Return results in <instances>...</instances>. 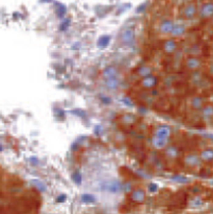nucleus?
Masks as SVG:
<instances>
[{"instance_id": "obj_26", "label": "nucleus", "mask_w": 213, "mask_h": 214, "mask_svg": "<svg viewBox=\"0 0 213 214\" xmlns=\"http://www.w3.org/2000/svg\"><path fill=\"white\" fill-rule=\"evenodd\" d=\"M0 150H2V146H1V145H0Z\"/></svg>"}, {"instance_id": "obj_24", "label": "nucleus", "mask_w": 213, "mask_h": 214, "mask_svg": "<svg viewBox=\"0 0 213 214\" xmlns=\"http://www.w3.org/2000/svg\"><path fill=\"white\" fill-rule=\"evenodd\" d=\"M100 100H101L104 103H111V99H110L108 96H107V98H106V96H101L100 97Z\"/></svg>"}, {"instance_id": "obj_6", "label": "nucleus", "mask_w": 213, "mask_h": 214, "mask_svg": "<svg viewBox=\"0 0 213 214\" xmlns=\"http://www.w3.org/2000/svg\"><path fill=\"white\" fill-rule=\"evenodd\" d=\"M195 12H197L195 6L193 5V4H188L184 9V11H183V16H184L186 19H192L195 15Z\"/></svg>"}, {"instance_id": "obj_9", "label": "nucleus", "mask_w": 213, "mask_h": 214, "mask_svg": "<svg viewBox=\"0 0 213 214\" xmlns=\"http://www.w3.org/2000/svg\"><path fill=\"white\" fill-rule=\"evenodd\" d=\"M185 31V27L182 25V24H175L173 23V27H172V30H171V35L173 37H180L184 33Z\"/></svg>"}, {"instance_id": "obj_7", "label": "nucleus", "mask_w": 213, "mask_h": 214, "mask_svg": "<svg viewBox=\"0 0 213 214\" xmlns=\"http://www.w3.org/2000/svg\"><path fill=\"white\" fill-rule=\"evenodd\" d=\"M132 198L135 202H143L145 198V192L142 189H136L132 192Z\"/></svg>"}, {"instance_id": "obj_25", "label": "nucleus", "mask_w": 213, "mask_h": 214, "mask_svg": "<svg viewBox=\"0 0 213 214\" xmlns=\"http://www.w3.org/2000/svg\"><path fill=\"white\" fill-rule=\"evenodd\" d=\"M66 201V195H61V196H59V198H57V202L58 203H62V202H65Z\"/></svg>"}, {"instance_id": "obj_23", "label": "nucleus", "mask_w": 213, "mask_h": 214, "mask_svg": "<svg viewBox=\"0 0 213 214\" xmlns=\"http://www.w3.org/2000/svg\"><path fill=\"white\" fill-rule=\"evenodd\" d=\"M70 25V19H66V20L63 22L62 24H61V26H60V30L61 31H64L66 30L68 28V26Z\"/></svg>"}, {"instance_id": "obj_16", "label": "nucleus", "mask_w": 213, "mask_h": 214, "mask_svg": "<svg viewBox=\"0 0 213 214\" xmlns=\"http://www.w3.org/2000/svg\"><path fill=\"white\" fill-rule=\"evenodd\" d=\"M55 13L59 18H63L66 14V6L64 4H60L59 3L57 6H55Z\"/></svg>"}, {"instance_id": "obj_2", "label": "nucleus", "mask_w": 213, "mask_h": 214, "mask_svg": "<svg viewBox=\"0 0 213 214\" xmlns=\"http://www.w3.org/2000/svg\"><path fill=\"white\" fill-rule=\"evenodd\" d=\"M173 27V22L170 20H164L161 22L160 24V31L164 35H168V33H171V30H172Z\"/></svg>"}, {"instance_id": "obj_8", "label": "nucleus", "mask_w": 213, "mask_h": 214, "mask_svg": "<svg viewBox=\"0 0 213 214\" xmlns=\"http://www.w3.org/2000/svg\"><path fill=\"white\" fill-rule=\"evenodd\" d=\"M169 135H170V128H167V126H160L156 132V136L166 138V139L169 138Z\"/></svg>"}, {"instance_id": "obj_5", "label": "nucleus", "mask_w": 213, "mask_h": 214, "mask_svg": "<svg viewBox=\"0 0 213 214\" xmlns=\"http://www.w3.org/2000/svg\"><path fill=\"white\" fill-rule=\"evenodd\" d=\"M117 74H118L117 69L113 66H108L106 69L102 71V76L105 77V79H112V77H116Z\"/></svg>"}, {"instance_id": "obj_19", "label": "nucleus", "mask_w": 213, "mask_h": 214, "mask_svg": "<svg viewBox=\"0 0 213 214\" xmlns=\"http://www.w3.org/2000/svg\"><path fill=\"white\" fill-rule=\"evenodd\" d=\"M82 201L84 202V203H94L95 202V198L94 195H92V194H84V195L82 196Z\"/></svg>"}, {"instance_id": "obj_4", "label": "nucleus", "mask_w": 213, "mask_h": 214, "mask_svg": "<svg viewBox=\"0 0 213 214\" xmlns=\"http://www.w3.org/2000/svg\"><path fill=\"white\" fill-rule=\"evenodd\" d=\"M156 84H157V79L155 76H151V75L145 76L141 82L142 87H144V88H146V89L154 88V87L156 86Z\"/></svg>"}, {"instance_id": "obj_1", "label": "nucleus", "mask_w": 213, "mask_h": 214, "mask_svg": "<svg viewBox=\"0 0 213 214\" xmlns=\"http://www.w3.org/2000/svg\"><path fill=\"white\" fill-rule=\"evenodd\" d=\"M119 39H120L121 44L123 45H130L132 44V42L135 39V30L133 28H126L120 33V36H119Z\"/></svg>"}, {"instance_id": "obj_11", "label": "nucleus", "mask_w": 213, "mask_h": 214, "mask_svg": "<svg viewBox=\"0 0 213 214\" xmlns=\"http://www.w3.org/2000/svg\"><path fill=\"white\" fill-rule=\"evenodd\" d=\"M110 41H111V37L109 35H104L97 40V46L99 48H105L110 44Z\"/></svg>"}, {"instance_id": "obj_14", "label": "nucleus", "mask_w": 213, "mask_h": 214, "mask_svg": "<svg viewBox=\"0 0 213 214\" xmlns=\"http://www.w3.org/2000/svg\"><path fill=\"white\" fill-rule=\"evenodd\" d=\"M186 65H187L188 68H190V69H195V68H197L200 66V62L197 59H195V58H189V59L187 60V62H186Z\"/></svg>"}, {"instance_id": "obj_21", "label": "nucleus", "mask_w": 213, "mask_h": 214, "mask_svg": "<svg viewBox=\"0 0 213 214\" xmlns=\"http://www.w3.org/2000/svg\"><path fill=\"white\" fill-rule=\"evenodd\" d=\"M167 155L169 156V157H176V156L178 155V149L173 146L168 147L167 148Z\"/></svg>"}, {"instance_id": "obj_17", "label": "nucleus", "mask_w": 213, "mask_h": 214, "mask_svg": "<svg viewBox=\"0 0 213 214\" xmlns=\"http://www.w3.org/2000/svg\"><path fill=\"white\" fill-rule=\"evenodd\" d=\"M151 68L146 67V66H143V67H141L140 69H139L138 74L141 75V76H143V77H145V76H147V75H151Z\"/></svg>"}, {"instance_id": "obj_22", "label": "nucleus", "mask_w": 213, "mask_h": 214, "mask_svg": "<svg viewBox=\"0 0 213 214\" xmlns=\"http://www.w3.org/2000/svg\"><path fill=\"white\" fill-rule=\"evenodd\" d=\"M72 180L75 182L76 184H80V182H82V176H80V174L78 171L74 172V174H72Z\"/></svg>"}, {"instance_id": "obj_18", "label": "nucleus", "mask_w": 213, "mask_h": 214, "mask_svg": "<svg viewBox=\"0 0 213 214\" xmlns=\"http://www.w3.org/2000/svg\"><path fill=\"white\" fill-rule=\"evenodd\" d=\"M202 158L204 160H207V161L213 159V150H211V149L204 150V152L202 153Z\"/></svg>"}, {"instance_id": "obj_13", "label": "nucleus", "mask_w": 213, "mask_h": 214, "mask_svg": "<svg viewBox=\"0 0 213 214\" xmlns=\"http://www.w3.org/2000/svg\"><path fill=\"white\" fill-rule=\"evenodd\" d=\"M185 163L187 165H190V166H195V165L199 163V158H197L195 155H189L186 157Z\"/></svg>"}, {"instance_id": "obj_10", "label": "nucleus", "mask_w": 213, "mask_h": 214, "mask_svg": "<svg viewBox=\"0 0 213 214\" xmlns=\"http://www.w3.org/2000/svg\"><path fill=\"white\" fill-rule=\"evenodd\" d=\"M166 143H167V139H166V138H162V137H158V136H155V138L153 139V145L156 148H163V147H165Z\"/></svg>"}, {"instance_id": "obj_20", "label": "nucleus", "mask_w": 213, "mask_h": 214, "mask_svg": "<svg viewBox=\"0 0 213 214\" xmlns=\"http://www.w3.org/2000/svg\"><path fill=\"white\" fill-rule=\"evenodd\" d=\"M201 106H202V99L200 97H194L192 99V107L195 109H199L201 108Z\"/></svg>"}, {"instance_id": "obj_12", "label": "nucleus", "mask_w": 213, "mask_h": 214, "mask_svg": "<svg viewBox=\"0 0 213 214\" xmlns=\"http://www.w3.org/2000/svg\"><path fill=\"white\" fill-rule=\"evenodd\" d=\"M106 86L109 89H111V90H114V89L118 88L119 81H118V79H117V76L116 77H112V79H106Z\"/></svg>"}, {"instance_id": "obj_15", "label": "nucleus", "mask_w": 213, "mask_h": 214, "mask_svg": "<svg viewBox=\"0 0 213 214\" xmlns=\"http://www.w3.org/2000/svg\"><path fill=\"white\" fill-rule=\"evenodd\" d=\"M202 14H203V16H205V17L211 16L213 14V4H205V5L203 6Z\"/></svg>"}, {"instance_id": "obj_3", "label": "nucleus", "mask_w": 213, "mask_h": 214, "mask_svg": "<svg viewBox=\"0 0 213 214\" xmlns=\"http://www.w3.org/2000/svg\"><path fill=\"white\" fill-rule=\"evenodd\" d=\"M177 42H176L173 39H169V40H167L165 43H164L163 45V49L165 52L167 53H172L175 52L176 50H177Z\"/></svg>"}]
</instances>
